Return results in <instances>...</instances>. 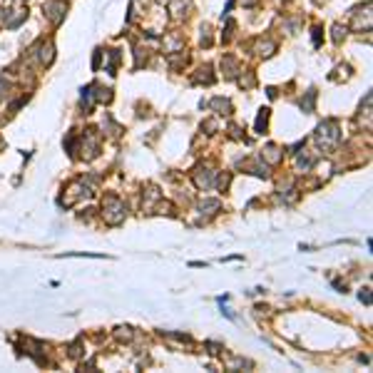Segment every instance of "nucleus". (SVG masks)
<instances>
[{
	"mask_svg": "<svg viewBox=\"0 0 373 373\" xmlns=\"http://www.w3.org/2000/svg\"><path fill=\"white\" fill-rule=\"evenodd\" d=\"M341 37H346V28H341V25H334V40H336V43H341Z\"/></svg>",
	"mask_w": 373,
	"mask_h": 373,
	"instance_id": "obj_3",
	"label": "nucleus"
},
{
	"mask_svg": "<svg viewBox=\"0 0 373 373\" xmlns=\"http://www.w3.org/2000/svg\"><path fill=\"white\" fill-rule=\"evenodd\" d=\"M65 10H67V5H65V3H60V0H53V3H48V5L43 8V13H45V15H48L55 25H58L60 20L65 18Z\"/></svg>",
	"mask_w": 373,
	"mask_h": 373,
	"instance_id": "obj_1",
	"label": "nucleus"
},
{
	"mask_svg": "<svg viewBox=\"0 0 373 373\" xmlns=\"http://www.w3.org/2000/svg\"><path fill=\"white\" fill-rule=\"evenodd\" d=\"M199 77H197V82H201V80H204V82H206V85H209V82H214V75H212V65H204V67H199Z\"/></svg>",
	"mask_w": 373,
	"mask_h": 373,
	"instance_id": "obj_2",
	"label": "nucleus"
}]
</instances>
